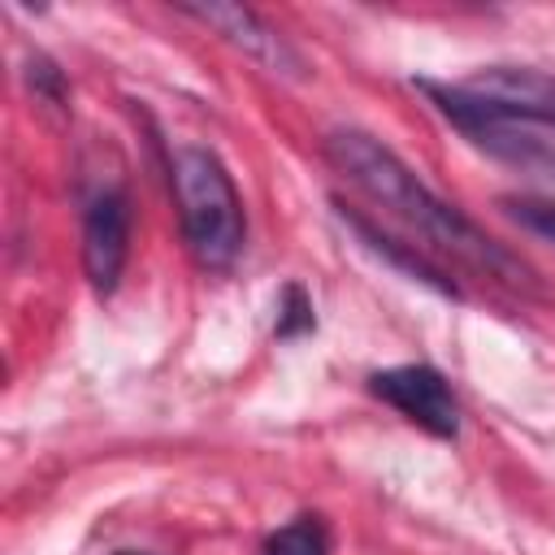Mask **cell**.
Returning a JSON list of instances; mask_svg holds the SVG:
<instances>
[{"mask_svg": "<svg viewBox=\"0 0 555 555\" xmlns=\"http://www.w3.org/2000/svg\"><path fill=\"white\" fill-rule=\"evenodd\" d=\"M325 156L330 165L356 186L364 191L373 204H382L386 212H395L403 225H412L425 243L442 247L447 256H455L460 264L512 286V291H542L538 286V273L516 256L507 251L499 238H490L473 217H464L455 204H447L442 195H434L416 173L412 165H403L382 139L364 134V130H334L325 139Z\"/></svg>", "mask_w": 555, "mask_h": 555, "instance_id": "obj_1", "label": "cell"}, {"mask_svg": "<svg viewBox=\"0 0 555 555\" xmlns=\"http://www.w3.org/2000/svg\"><path fill=\"white\" fill-rule=\"evenodd\" d=\"M173 199L182 234L204 269H230L243 251V199L234 178L208 147H182L173 156Z\"/></svg>", "mask_w": 555, "mask_h": 555, "instance_id": "obj_2", "label": "cell"}, {"mask_svg": "<svg viewBox=\"0 0 555 555\" xmlns=\"http://www.w3.org/2000/svg\"><path fill=\"white\" fill-rule=\"evenodd\" d=\"M438 91L481 117H499V121H516V126L520 121L555 126V74L533 69V65H486V69L468 74L464 82H451Z\"/></svg>", "mask_w": 555, "mask_h": 555, "instance_id": "obj_3", "label": "cell"}, {"mask_svg": "<svg viewBox=\"0 0 555 555\" xmlns=\"http://www.w3.org/2000/svg\"><path fill=\"white\" fill-rule=\"evenodd\" d=\"M369 390L390 403L395 412H403L412 425H421L434 438H455L460 434V403L447 386V377L429 364H395V369H377L369 377Z\"/></svg>", "mask_w": 555, "mask_h": 555, "instance_id": "obj_4", "label": "cell"}, {"mask_svg": "<svg viewBox=\"0 0 555 555\" xmlns=\"http://www.w3.org/2000/svg\"><path fill=\"white\" fill-rule=\"evenodd\" d=\"M130 251V204L121 191H100L82 217V264L100 295H108Z\"/></svg>", "mask_w": 555, "mask_h": 555, "instance_id": "obj_5", "label": "cell"}, {"mask_svg": "<svg viewBox=\"0 0 555 555\" xmlns=\"http://www.w3.org/2000/svg\"><path fill=\"white\" fill-rule=\"evenodd\" d=\"M182 13H191L204 26L221 30L234 48H243L247 56H256L260 65H269L273 74H299V56L291 52V43L269 22H260L251 9H243V4H186Z\"/></svg>", "mask_w": 555, "mask_h": 555, "instance_id": "obj_6", "label": "cell"}, {"mask_svg": "<svg viewBox=\"0 0 555 555\" xmlns=\"http://www.w3.org/2000/svg\"><path fill=\"white\" fill-rule=\"evenodd\" d=\"M343 217L351 221V230H356V234H360V238H364V243H369V247H373L377 256H386V260H395V264H399V269H408V273H412L416 282H425V286H434L438 295H451V299L460 295V291H455V282H447V278H442V269H434V264H429V260H425V256H421L416 247H408V243H395L390 234H382V230H373V225H369L364 217H356V212H347V208H343Z\"/></svg>", "mask_w": 555, "mask_h": 555, "instance_id": "obj_7", "label": "cell"}, {"mask_svg": "<svg viewBox=\"0 0 555 555\" xmlns=\"http://www.w3.org/2000/svg\"><path fill=\"white\" fill-rule=\"evenodd\" d=\"M264 555H330L325 525L317 516H295L291 525H282L278 533H269Z\"/></svg>", "mask_w": 555, "mask_h": 555, "instance_id": "obj_8", "label": "cell"}, {"mask_svg": "<svg viewBox=\"0 0 555 555\" xmlns=\"http://www.w3.org/2000/svg\"><path fill=\"white\" fill-rule=\"evenodd\" d=\"M499 208H503L520 230H529V234L555 243V199H546V195H503Z\"/></svg>", "mask_w": 555, "mask_h": 555, "instance_id": "obj_9", "label": "cell"}, {"mask_svg": "<svg viewBox=\"0 0 555 555\" xmlns=\"http://www.w3.org/2000/svg\"><path fill=\"white\" fill-rule=\"evenodd\" d=\"M312 325H317V317H312V299L304 295L299 282H291V286L282 291V304H278V338L308 334Z\"/></svg>", "mask_w": 555, "mask_h": 555, "instance_id": "obj_10", "label": "cell"}, {"mask_svg": "<svg viewBox=\"0 0 555 555\" xmlns=\"http://www.w3.org/2000/svg\"><path fill=\"white\" fill-rule=\"evenodd\" d=\"M30 87H35V91H43L52 104H61V100H65V82H61L56 65H52V61H43V56H35V61H30Z\"/></svg>", "mask_w": 555, "mask_h": 555, "instance_id": "obj_11", "label": "cell"}, {"mask_svg": "<svg viewBox=\"0 0 555 555\" xmlns=\"http://www.w3.org/2000/svg\"><path fill=\"white\" fill-rule=\"evenodd\" d=\"M117 555H139V551H117Z\"/></svg>", "mask_w": 555, "mask_h": 555, "instance_id": "obj_12", "label": "cell"}]
</instances>
